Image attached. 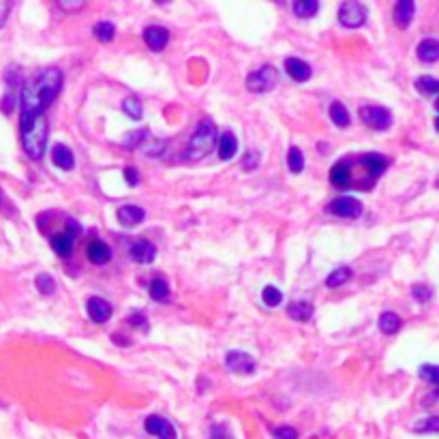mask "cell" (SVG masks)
<instances>
[{"mask_svg": "<svg viewBox=\"0 0 439 439\" xmlns=\"http://www.w3.org/2000/svg\"><path fill=\"white\" fill-rule=\"evenodd\" d=\"M114 34H116V26L112 24V22H99L96 26H94V37L99 39V41L101 43H110L112 39H114Z\"/></svg>", "mask_w": 439, "mask_h": 439, "instance_id": "33", "label": "cell"}, {"mask_svg": "<svg viewBox=\"0 0 439 439\" xmlns=\"http://www.w3.org/2000/svg\"><path fill=\"white\" fill-rule=\"evenodd\" d=\"M411 294H414V298H416L418 303H429L431 300V289L425 287V285H414L411 287Z\"/></svg>", "mask_w": 439, "mask_h": 439, "instance_id": "36", "label": "cell"}, {"mask_svg": "<svg viewBox=\"0 0 439 439\" xmlns=\"http://www.w3.org/2000/svg\"><path fill=\"white\" fill-rule=\"evenodd\" d=\"M123 112L131 118V121H139L144 116V108H142V99L131 94L123 101Z\"/></svg>", "mask_w": 439, "mask_h": 439, "instance_id": "30", "label": "cell"}, {"mask_svg": "<svg viewBox=\"0 0 439 439\" xmlns=\"http://www.w3.org/2000/svg\"><path fill=\"white\" fill-rule=\"evenodd\" d=\"M272 437L274 439H298V433L292 427H278L272 431Z\"/></svg>", "mask_w": 439, "mask_h": 439, "instance_id": "37", "label": "cell"}, {"mask_svg": "<svg viewBox=\"0 0 439 439\" xmlns=\"http://www.w3.org/2000/svg\"><path fill=\"white\" fill-rule=\"evenodd\" d=\"M216 144H218V139H216V127H214V123L210 121V118H204V121H199L195 133L191 135L185 154H187L189 159H193V161H199V159L208 156V154L214 150Z\"/></svg>", "mask_w": 439, "mask_h": 439, "instance_id": "4", "label": "cell"}, {"mask_svg": "<svg viewBox=\"0 0 439 439\" xmlns=\"http://www.w3.org/2000/svg\"><path fill=\"white\" fill-rule=\"evenodd\" d=\"M148 292H150V298H152V300H156V303H165L170 298V285L165 283V278H161V276L152 278Z\"/></svg>", "mask_w": 439, "mask_h": 439, "instance_id": "28", "label": "cell"}, {"mask_svg": "<svg viewBox=\"0 0 439 439\" xmlns=\"http://www.w3.org/2000/svg\"><path fill=\"white\" fill-rule=\"evenodd\" d=\"M276 84H278V71L272 65H262L259 69L251 71L247 77V88L257 94L270 92Z\"/></svg>", "mask_w": 439, "mask_h": 439, "instance_id": "5", "label": "cell"}, {"mask_svg": "<svg viewBox=\"0 0 439 439\" xmlns=\"http://www.w3.org/2000/svg\"><path fill=\"white\" fill-rule=\"evenodd\" d=\"M34 285H37V289L41 292L43 296H52L56 292V283H54V276L52 274H39Z\"/></svg>", "mask_w": 439, "mask_h": 439, "instance_id": "34", "label": "cell"}, {"mask_svg": "<svg viewBox=\"0 0 439 439\" xmlns=\"http://www.w3.org/2000/svg\"><path fill=\"white\" fill-rule=\"evenodd\" d=\"M257 165H259V154H257V152H247L245 161H243V167H245L247 172H251V170H255Z\"/></svg>", "mask_w": 439, "mask_h": 439, "instance_id": "40", "label": "cell"}, {"mask_svg": "<svg viewBox=\"0 0 439 439\" xmlns=\"http://www.w3.org/2000/svg\"><path fill=\"white\" fill-rule=\"evenodd\" d=\"M416 431H429V433H439V418H429L422 425H418Z\"/></svg>", "mask_w": 439, "mask_h": 439, "instance_id": "39", "label": "cell"}, {"mask_svg": "<svg viewBox=\"0 0 439 439\" xmlns=\"http://www.w3.org/2000/svg\"><path fill=\"white\" fill-rule=\"evenodd\" d=\"M19 135L24 152L39 161L48 148V118L45 116H19Z\"/></svg>", "mask_w": 439, "mask_h": 439, "instance_id": "3", "label": "cell"}, {"mask_svg": "<svg viewBox=\"0 0 439 439\" xmlns=\"http://www.w3.org/2000/svg\"><path fill=\"white\" fill-rule=\"evenodd\" d=\"M144 429H146V433H150L156 439H176L174 425L161 416H148L144 422Z\"/></svg>", "mask_w": 439, "mask_h": 439, "instance_id": "11", "label": "cell"}, {"mask_svg": "<svg viewBox=\"0 0 439 439\" xmlns=\"http://www.w3.org/2000/svg\"><path fill=\"white\" fill-rule=\"evenodd\" d=\"M416 56H418V61H422V63H437L439 61V41L433 37L422 39L420 45L416 50Z\"/></svg>", "mask_w": 439, "mask_h": 439, "instance_id": "18", "label": "cell"}, {"mask_svg": "<svg viewBox=\"0 0 439 439\" xmlns=\"http://www.w3.org/2000/svg\"><path fill=\"white\" fill-rule=\"evenodd\" d=\"M79 232V225L73 221V218H69V227L61 234H54L50 238V245L52 249L61 255V257H69L73 253V243H75V236Z\"/></svg>", "mask_w": 439, "mask_h": 439, "instance_id": "8", "label": "cell"}, {"mask_svg": "<svg viewBox=\"0 0 439 439\" xmlns=\"http://www.w3.org/2000/svg\"><path fill=\"white\" fill-rule=\"evenodd\" d=\"M431 396H433V398H439V386H437V390H435V392H433Z\"/></svg>", "mask_w": 439, "mask_h": 439, "instance_id": "45", "label": "cell"}, {"mask_svg": "<svg viewBox=\"0 0 439 439\" xmlns=\"http://www.w3.org/2000/svg\"><path fill=\"white\" fill-rule=\"evenodd\" d=\"M351 268L349 266H341V268H336V270H332L330 274H328V278H326V285L330 287V289H334V287H341V285H345L349 278H351Z\"/></svg>", "mask_w": 439, "mask_h": 439, "instance_id": "27", "label": "cell"}, {"mask_svg": "<svg viewBox=\"0 0 439 439\" xmlns=\"http://www.w3.org/2000/svg\"><path fill=\"white\" fill-rule=\"evenodd\" d=\"M150 142H152V139H150V131H148V129L129 131V133L123 137V146H125L127 150H133V148H146Z\"/></svg>", "mask_w": 439, "mask_h": 439, "instance_id": "21", "label": "cell"}, {"mask_svg": "<svg viewBox=\"0 0 439 439\" xmlns=\"http://www.w3.org/2000/svg\"><path fill=\"white\" fill-rule=\"evenodd\" d=\"M414 13H416V5L411 0H398L394 5V19H396L398 28H409Z\"/></svg>", "mask_w": 439, "mask_h": 439, "instance_id": "20", "label": "cell"}, {"mask_svg": "<svg viewBox=\"0 0 439 439\" xmlns=\"http://www.w3.org/2000/svg\"><path fill=\"white\" fill-rule=\"evenodd\" d=\"M52 161H54L56 167H61L65 172H69V170L75 167V156H73L71 148H67L65 144H56L52 148Z\"/></svg>", "mask_w": 439, "mask_h": 439, "instance_id": "19", "label": "cell"}, {"mask_svg": "<svg viewBox=\"0 0 439 439\" xmlns=\"http://www.w3.org/2000/svg\"><path fill=\"white\" fill-rule=\"evenodd\" d=\"M401 326H403L401 317L392 311H384L382 317H379V330H382L384 334H396L398 330H401Z\"/></svg>", "mask_w": 439, "mask_h": 439, "instance_id": "23", "label": "cell"}, {"mask_svg": "<svg viewBox=\"0 0 439 439\" xmlns=\"http://www.w3.org/2000/svg\"><path fill=\"white\" fill-rule=\"evenodd\" d=\"M338 22L345 28H360L367 22V9L360 3H343L338 7Z\"/></svg>", "mask_w": 439, "mask_h": 439, "instance_id": "9", "label": "cell"}, {"mask_svg": "<svg viewBox=\"0 0 439 439\" xmlns=\"http://www.w3.org/2000/svg\"><path fill=\"white\" fill-rule=\"evenodd\" d=\"M63 88V71L48 67L32 73L19 88V116H45V110L54 103Z\"/></svg>", "mask_w": 439, "mask_h": 439, "instance_id": "2", "label": "cell"}, {"mask_svg": "<svg viewBox=\"0 0 439 439\" xmlns=\"http://www.w3.org/2000/svg\"><path fill=\"white\" fill-rule=\"evenodd\" d=\"M236 150H238L236 135L225 131L221 137H218V159H221V161H229V159H234Z\"/></svg>", "mask_w": 439, "mask_h": 439, "instance_id": "22", "label": "cell"}, {"mask_svg": "<svg viewBox=\"0 0 439 439\" xmlns=\"http://www.w3.org/2000/svg\"><path fill=\"white\" fill-rule=\"evenodd\" d=\"M330 121H332L336 127L345 129V127H349V123H351V116H349V112H347V108H345L343 103L334 101V103L330 105Z\"/></svg>", "mask_w": 439, "mask_h": 439, "instance_id": "26", "label": "cell"}, {"mask_svg": "<svg viewBox=\"0 0 439 439\" xmlns=\"http://www.w3.org/2000/svg\"><path fill=\"white\" fill-rule=\"evenodd\" d=\"M435 129L439 131V118H435Z\"/></svg>", "mask_w": 439, "mask_h": 439, "instance_id": "46", "label": "cell"}, {"mask_svg": "<svg viewBox=\"0 0 439 439\" xmlns=\"http://www.w3.org/2000/svg\"><path fill=\"white\" fill-rule=\"evenodd\" d=\"M416 88L420 90V94H433V96H437V101H435V110L439 112V79L429 77V75L418 77V79H416Z\"/></svg>", "mask_w": 439, "mask_h": 439, "instance_id": "25", "label": "cell"}, {"mask_svg": "<svg viewBox=\"0 0 439 439\" xmlns=\"http://www.w3.org/2000/svg\"><path fill=\"white\" fill-rule=\"evenodd\" d=\"M86 311H88V317L92 319L94 324H105L108 319L112 317L114 309L108 300H103V298L99 296H90L88 303H86Z\"/></svg>", "mask_w": 439, "mask_h": 439, "instance_id": "12", "label": "cell"}, {"mask_svg": "<svg viewBox=\"0 0 439 439\" xmlns=\"http://www.w3.org/2000/svg\"><path fill=\"white\" fill-rule=\"evenodd\" d=\"M118 216V223L125 225V227H135L139 225L146 218V210L142 206H133V204H127V206H121L116 212Z\"/></svg>", "mask_w": 439, "mask_h": 439, "instance_id": "15", "label": "cell"}, {"mask_svg": "<svg viewBox=\"0 0 439 439\" xmlns=\"http://www.w3.org/2000/svg\"><path fill=\"white\" fill-rule=\"evenodd\" d=\"M225 367L232 373H238V375H251V373H255L257 363H255V358H251L247 351L234 349L225 356Z\"/></svg>", "mask_w": 439, "mask_h": 439, "instance_id": "10", "label": "cell"}, {"mask_svg": "<svg viewBox=\"0 0 439 439\" xmlns=\"http://www.w3.org/2000/svg\"><path fill=\"white\" fill-rule=\"evenodd\" d=\"M144 41L152 52H163L170 41V30L163 26H148L144 28Z\"/></svg>", "mask_w": 439, "mask_h": 439, "instance_id": "14", "label": "cell"}, {"mask_svg": "<svg viewBox=\"0 0 439 439\" xmlns=\"http://www.w3.org/2000/svg\"><path fill=\"white\" fill-rule=\"evenodd\" d=\"M418 375H420L425 382L439 386V367L437 365H422L420 369H418Z\"/></svg>", "mask_w": 439, "mask_h": 439, "instance_id": "35", "label": "cell"}, {"mask_svg": "<svg viewBox=\"0 0 439 439\" xmlns=\"http://www.w3.org/2000/svg\"><path fill=\"white\" fill-rule=\"evenodd\" d=\"M125 181H127L129 187H135L139 183V176H137L135 167H125Z\"/></svg>", "mask_w": 439, "mask_h": 439, "instance_id": "41", "label": "cell"}, {"mask_svg": "<svg viewBox=\"0 0 439 439\" xmlns=\"http://www.w3.org/2000/svg\"><path fill=\"white\" fill-rule=\"evenodd\" d=\"M390 165V159L379 152L351 154L336 161L330 170V183L338 189L371 191Z\"/></svg>", "mask_w": 439, "mask_h": 439, "instance_id": "1", "label": "cell"}, {"mask_svg": "<svg viewBox=\"0 0 439 439\" xmlns=\"http://www.w3.org/2000/svg\"><path fill=\"white\" fill-rule=\"evenodd\" d=\"M292 9H294V13L298 17L307 19V17H313L319 11V3H317V0H294Z\"/></svg>", "mask_w": 439, "mask_h": 439, "instance_id": "29", "label": "cell"}, {"mask_svg": "<svg viewBox=\"0 0 439 439\" xmlns=\"http://www.w3.org/2000/svg\"><path fill=\"white\" fill-rule=\"evenodd\" d=\"M129 255L137 264H150L156 257V247L150 241H146V238H137L129 247Z\"/></svg>", "mask_w": 439, "mask_h": 439, "instance_id": "13", "label": "cell"}, {"mask_svg": "<svg viewBox=\"0 0 439 439\" xmlns=\"http://www.w3.org/2000/svg\"><path fill=\"white\" fill-rule=\"evenodd\" d=\"M287 315L292 319H296V322H309V319L313 317V305L307 303V300H300V303H292L287 307Z\"/></svg>", "mask_w": 439, "mask_h": 439, "instance_id": "24", "label": "cell"}, {"mask_svg": "<svg viewBox=\"0 0 439 439\" xmlns=\"http://www.w3.org/2000/svg\"><path fill=\"white\" fill-rule=\"evenodd\" d=\"M326 210L334 216H341V218H356V216L363 214V204L351 195H338L326 206Z\"/></svg>", "mask_w": 439, "mask_h": 439, "instance_id": "6", "label": "cell"}, {"mask_svg": "<svg viewBox=\"0 0 439 439\" xmlns=\"http://www.w3.org/2000/svg\"><path fill=\"white\" fill-rule=\"evenodd\" d=\"M86 255H88V259L92 264L103 266L112 259V247L105 241H99V238H94V241H90L88 249H86Z\"/></svg>", "mask_w": 439, "mask_h": 439, "instance_id": "16", "label": "cell"}, {"mask_svg": "<svg viewBox=\"0 0 439 439\" xmlns=\"http://www.w3.org/2000/svg\"><path fill=\"white\" fill-rule=\"evenodd\" d=\"M0 210H3V212H9V214H13V208H11V204H9V199L5 197L3 189H0Z\"/></svg>", "mask_w": 439, "mask_h": 439, "instance_id": "43", "label": "cell"}, {"mask_svg": "<svg viewBox=\"0 0 439 439\" xmlns=\"http://www.w3.org/2000/svg\"><path fill=\"white\" fill-rule=\"evenodd\" d=\"M262 300H264L266 307L274 309V307H278L283 303V294H281V289L274 287V285H266L264 292H262Z\"/></svg>", "mask_w": 439, "mask_h": 439, "instance_id": "32", "label": "cell"}, {"mask_svg": "<svg viewBox=\"0 0 439 439\" xmlns=\"http://www.w3.org/2000/svg\"><path fill=\"white\" fill-rule=\"evenodd\" d=\"M360 118L369 129L375 131H386L392 125V114L384 105H365L360 110Z\"/></svg>", "mask_w": 439, "mask_h": 439, "instance_id": "7", "label": "cell"}, {"mask_svg": "<svg viewBox=\"0 0 439 439\" xmlns=\"http://www.w3.org/2000/svg\"><path fill=\"white\" fill-rule=\"evenodd\" d=\"M58 5H61L63 9H69V11H77V9H82V7H84L82 0H77V3H63V0H61V3H58Z\"/></svg>", "mask_w": 439, "mask_h": 439, "instance_id": "44", "label": "cell"}, {"mask_svg": "<svg viewBox=\"0 0 439 439\" xmlns=\"http://www.w3.org/2000/svg\"><path fill=\"white\" fill-rule=\"evenodd\" d=\"M285 71L289 73L294 82H307V79H311V75H313L311 67L305 61H300V58H294V56L285 58Z\"/></svg>", "mask_w": 439, "mask_h": 439, "instance_id": "17", "label": "cell"}, {"mask_svg": "<svg viewBox=\"0 0 439 439\" xmlns=\"http://www.w3.org/2000/svg\"><path fill=\"white\" fill-rule=\"evenodd\" d=\"M287 167L292 174H300L305 170V156H303V150L298 146H292L287 150Z\"/></svg>", "mask_w": 439, "mask_h": 439, "instance_id": "31", "label": "cell"}, {"mask_svg": "<svg viewBox=\"0 0 439 439\" xmlns=\"http://www.w3.org/2000/svg\"><path fill=\"white\" fill-rule=\"evenodd\" d=\"M129 324H131V326H135V328H139L142 332H146V330H148V319H146L142 313H139V311H137V313H133V315L129 317Z\"/></svg>", "mask_w": 439, "mask_h": 439, "instance_id": "38", "label": "cell"}, {"mask_svg": "<svg viewBox=\"0 0 439 439\" xmlns=\"http://www.w3.org/2000/svg\"><path fill=\"white\" fill-rule=\"evenodd\" d=\"M11 11V3H0V28L7 22V15Z\"/></svg>", "mask_w": 439, "mask_h": 439, "instance_id": "42", "label": "cell"}]
</instances>
